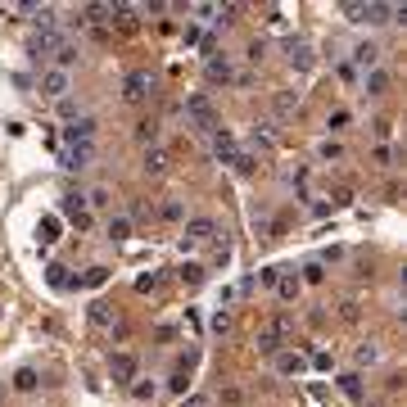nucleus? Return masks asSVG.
I'll return each mask as SVG.
<instances>
[{"label": "nucleus", "mask_w": 407, "mask_h": 407, "mask_svg": "<svg viewBox=\"0 0 407 407\" xmlns=\"http://www.w3.org/2000/svg\"><path fill=\"white\" fill-rule=\"evenodd\" d=\"M289 331H294V326H289V317H285V312L267 317V322L258 326V349H263V353H280V344L289 340Z\"/></svg>", "instance_id": "1"}, {"label": "nucleus", "mask_w": 407, "mask_h": 407, "mask_svg": "<svg viewBox=\"0 0 407 407\" xmlns=\"http://www.w3.org/2000/svg\"><path fill=\"white\" fill-rule=\"evenodd\" d=\"M186 118L199 131H217V109H213L208 96H186Z\"/></svg>", "instance_id": "2"}, {"label": "nucleus", "mask_w": 407, "mask_h": 407, "mask_svg": "<svg viewBox=\"0 0 407 407\" xmlns=\"http://www.w3.org/2000/svg\"><path fill=\"white\" fill-rule=\"evenodd\" d=\"M150 91H154V77L145 73V68L127 73V82H122V100H127V104H140V100H150Z\"/></svg>", "instance_id": "3"}, {"label": "nucleus", "mask_w": 407, "mask_h": 407, "mask_svg": "<svg viewBox=\"0 0 407 407\" xmlns=\"http://www.w3.org/2000/svg\"><path fill=\"white\" fill-rule=\"evenodd\" d=\"M217 236V222L213 217H190L182 231V245H208V240Z\"/></svg>", "instance_id": "4"}, {"label": "nucleus", "mask_w": 407, "mask_h": 407, "mask_svg": "<svg viewBox=\"0 0 407 407\" xmlns=\"http://www.w3.org/2000/svg\"><path fill=\"white\" fill-rule=\"evenodd\" d=\"M68 86H73V77H68L64 68H45V73H41V96L45 100H64Z\"/></svg>", "instance_id": "5"}, {"label": "nucleus", "mask_w": 407, "mask_h": 407, "mask_svg": "<svg viewBox=\"0 0 407 407\" xmlns=\"http://www.w3.org/2000/svg\"><path fill=\"white\" fill-rule=\"evenodd\" d=\"M59 163H64L68 172H86L91 163H96V145H64Z\"/></svg>", "instance_id": "6"}, {"label": "nucleus", "mask_w": 407, "mask_h": 407, "mask_svg": "<svg viewBox=\"0 0 407 407\" xmlns=\"http://www.w3.org/2000/svg\"><path fill=\"white\" fill-rule=\"evenodd\" d=\"M86 322H91V331L113 335V326H118V312L109 308V303H91V308H86Z\"/></svg>", "instance_id": "7"}, {"label": "nucleus", "mask_w": 407, "mask_h": 407, "mask_svg": "<svg viewBox=\"0 0 407 407\" xmlns=\"http://www.w3.org/2000/svg\"><path fill=\"white\" fill-rule=\"evenodd\" d=\"M109 375H113V385H131V380H136V358L131 353H113L109 358Z\"/></svg>", "instance_id": "8"}, {"label": "nucleus", "mask_w": 407, "mask_h": 407, "mask_svg": "<svg viewBox=\"0 0 407 407\" xmlns=\"http://www.w3.org/2000/svg\"><path fill=\"white\" fill-rule=\"evenodd\" d=\"M285 59H289V68H299V73H303V68L312 64V45L303 41V36H289V41H285Z\"/></svg>", "instance_id": "9"}, {"label": "nucleus", "mask_w": 407, "mask_h": 407, "mask_svg": "<svg viewBox=\"0 0 407 407\" xmlns=\"http://www.w3.org/2000/svg\"><path fill=\"white\" fill-rule=\"evenodd\" d=\"M59 45H64V36H59V32H36L32 41H28V54H32V59H45V54H54Z\"/></svg>", "instance_id": "10"}, {"label": "nucleus", "mask_w": 407, "mask_h": 407, "mask_svg": "<svg viewBox=\"0 0 407 407\" xmlns=\"http://www.w3.org/2000/svg\"><path fill=\"white\" fill-rule=\"evenodd\" d=\"M213 154H217V159H222V163H236V154H240L236 136H231V131H222V127H217V131H213Z\"/></svg>", "instance_id": "11"}, {"label": "nucleus", "mask_w": 407, "mask_h": 407, "mask_svg": "<svg viewBox=\"0 0 407 407\" xmlns=\"http://www.w3.org/2000/svg\"><path fill=\"white\" fill-rule=\"evenodd\" d=\"M96 127H100L96 118H77L64 136H68V145H91V140H96Z\"/></svg>", "instance_id": "12"}, {"label": "nucleus", "mask_w": 407, "mask_h": 407, "mask_svg": "<svg viewBox=\"0 0 407 407\" xmlns=\"http://www.w3.org/2000/svg\"><path fill=\"white\" fill-rule=\"evenodd\" d=\"M140 168L150 172V177H163V172H168V150L150 145V150H145V159H140Z\"/></svg>", "instance_id": "13"}, {"label": "nucleus", "mask_w": 407, "mask_h": 407, "mask_svg": "<svg viewBox=\"0 0 407 407\" xmlns=\"http://www.w3.org/2000/svg\"><path fill=\"white\" fill-rule=\"evenodd\" d=\"M299 289H303V280L299 276H294V272H280V276H276V294H280V299H299Z\"/></svg>", "instance_id": "14"}, {"label": "nucleus", "mask_w": 407, "mask_h": 407, "mask_svg": "<svg viewBox=\"0 0 407 407\" xmlns=\"http://www.w3.org/2000/svg\"><path fill=\"white\" fill-rule=\"evenodd\" d=\"M375 64H380V50L362 41V45H358V50H353V68H362V73H371Z\"/></svg>", "instance_id": "15"}, {"label": "nucleus", "mask_w": 407, "mask_h": 407, "mask_svg": "<svg viewBox=\"0 0 407 407\" xmlns=\"http://www.w3.org/2000/svg\"><path fill=\"white\" fill-rule=\"evenodd\" d=\"M276 371L280 375H299V371H308V358H303V353H280L276 358Z\"/></svg>", "instance_id": "16"}, {"label": "nucleus", "mask_w": 407, "mask_h": 407, "mask_svg": "<svg viewBox=\"0 0 407 407\" xmlns=\"http://www.w3.org/2000/svg\"><path fill=\"white\" fill-rule=\"evenodd\" d=\"M254 145H258L263 154L276 150V131H272V122H254Z\"/></svg>", "instance_id": "17"}, {"label": "nucleus", "mask_w": 407, "mask_h": 407, "mask_svg": "<svg viewBox=\"0 0 407 407\" xmlns=\"http://www.w3.org/2000/svg\"><path fill=\"white\" fill-rule=\"evenodd\" d=\"M272 109H276V118H289V113L299 109V96H294V91H276V96H272Z\"/></svg>", "instance_id": "18"}, {"label": "nucleus", "mask_w": 407, "mask_h": 407, "mask_svg": "<svg viewBox=\"0 0 407 407\" xmlns=\"http://www.w3.org/2000/svg\"><path fill=\"white\" fill-rule=\"evenodd\" d=\"M362 86H366V96H385V91H389V73H380V68H371V73L362 77Z\"/></svg>", "instance_id": "19"}, {"label": "nucleus", "mask_w": 407, "mask_h": 407, "mask_svg": "<svg viewBox=\"0 0 407 407\" xmlns=\"http://www.w3.org/2000/svg\"><path fill=\"white\" fill-rule=\"evenodd\" d=\"M104 236H109V240H118V245H122V240H131V217H109Z\"/></svg>", "instance_id": "20"}, {"label": "nucleus", "mask_w": 407, "mask_h": 407, "mask_svg": "<svg viewBox=\"0 0 407 407\" xmlns=\"http://www.w3.org/2000/svg\"><path fill=\"white\" fill-rule=\"evenodd\" d=\"M136 140L150 150L154 140H159V122H154V118H140V122H136Z\"/></svg>", "instance_id": "21"}, {"label": "nucleus", "mask_w": 407, "mask_h": 407, "mask_svg": "<svg viewBox=\"0 0 407 407\" xmlns=\"http://www.w3.org/2000/svg\"><path fill=\"white\" fill-rule=\"evenodd\" d=\"M231 326H236V317H231L226 308H217L213 322H208V331H213V335H231Z\"/></svg>", "instance_id": "22"}, {"label": "nucleus", "mask_w": 407, "mask_h": 407, "mask_svg": "<svg viewBox=\"0 0 407 407\" xmlns=\"http://www.w3.org/2000/svg\"><path fill=\"white\" fill-rule=\"evenodd\" d=\"M54 64H59V68H64V73H68V68L77 64V45H73V41H64V45H59V50H54Z\"/></svg>", "instance_id": "23"}, {"label": "nucleus", "mask_w": 407, "mask_h": 407, "mask_svg": "<svg viewBox=\"0 0 407 407\" xmlns=\"http://www.w3.org/2000/svg\"><path fill=\"white\" fill-rule=\"evenodd\" d=\"M375 358H380V349H375L371 340H366V344H358V349H353V362H358V366H371Z\"/></svg>", "instance_id": "24"}, {"label": "nucleus", "mask_w": 407, "mask_h": 407, "mask_svg": "<svg viewBox=\"0 0 407 407\" xmlns=\"http://www.w3.org/2000/svg\"><path fill=\"white\" fill-rule=\"evenodd\" d=\"M177 280H182V285H199L204 267H199V263H186V267H177Z\"/></svg>", "instance_id": "25"}, {"label": "nucleus", "mask_w": 407, "mask_h": 407, "mask_svg": "<svg viewBox=\"0 0 407 407\" xmlns=\"http://www.w3.org/2000/svg\"><path fill=\"white\" fill-rule=\"evenodd\" d=\"M340 389H344L349 398H362V380H358V371H344V375H340Z\"/></svg>", "instance_id": "26"}, {"label": "nucleus", "mask_w": 407, "mask_h": 407, "mask_svg": "<svg viewBox=\"0 0 407 407\" xmlns=\"http://www.w3.org/2000/svg\"><path fill=\"white\" fill-rule=\"evenodd\" d=\"M208 77H213V82H231V64H226V59H208Z\"/></svg>", "instance_id": "27"}, {"label": "nucleus", "mask_w": 407, "mask_h": 407, "mask_svg": "<svg viewBox=\"0 0 407 407\" xmlns=\"http://www.w3.org/2000/svg\"><path fill=\"white\" fill-rule=\"evenodd\" d=\"M136 289H140V294H159V289H163V272H150V276H140V280H136Z\"/></svg>", "instance_id": "28"}, {"label": "nucleus", "mask_w": 407, "mask_h": 407, "mask_svg": "<svg viewBox=\"0 0 407 407\" xmlns=\"http://www.w3.org/2000/svg\"><path fill=\"white\" fill-rule=\"evenodd\" d=\"M54 240H59V222L45 217V222H41V245H54Z\"/></svg>", "instance_id": "29"}, {"label": "nucleus", "mask_w": 407, "mask_h": 407, "mask_svg": "<svg viewBox=\"0 0 407 407\" xmlns=\"http://www.w3.org/2000/svg\"><path fill=\"white\" fill-rule=\"evenodd\" d=\"M14 385H19V389H36V371H32V366H23V371L14 375Z\"/></svg>", "instance_id": "30"}, {"label": "nucleus", "mask_w": 407, "mask_h": 407, "mask_svg": "<svg viewBox=\"0 0 407 407\" xmlns=\"http://www.w3.org/2000/svg\"><path fill=\"white\" fill-rule=\"evenodd\" d=\"M159 217H168V222H182V204H177V199H168V204L159 208Z\"/></svg>", "instance_id": "31"}, {"label": "nucleus", "mask_w": 407, "mask_h": 407, "mask_svg": "<svg viewBox=\"0 0 407 407\" xmlns=\"http://www.w3.org/2000/svg\"><path fill=\"white\" fill-rule=\"evenodd\" d=\"M182 407H213V398H208V394H186Z\"/></svg>", "instance_id": "32"}, {"label": "nucleus", "mask_w": 407, "mask_h": 407, "mask_svg": "<svg viewBox=\"0 0 407 407\" xmlns=\"http://www.w3.org/2000/svg\"><path fill=\"white\" fill-rule=\"evenodd\" d=\"M375 163H380V168H394V150H389V145H375Z\"/></svg>", "instance_id": "33"}, {"label": "nucleus", "mask_w": 407, "mask_h": 407, "mask_svg": "<svg viewBox=\"0 0 407 407\" xmlns=\"http://www.w3.org/2000/svg\"><path fill=\"white\" fill-rule=\"evenodd\" d=\"M86 204H96V208H109V204H113V199H109V190H104V186H100V190H91V199H86Z\"/></svg>", "instance_id": "34"}, {"label": "nucleus", "mask_w": 407, "mask_h": 407, "mask_svg": "<svg viewBox=\"0 0 407 407\" xmlns=\"http://www.w3.org/2000/svg\"><path fill=\"white\" fill-rule=\"evenodd\" d=\"M263 54H267V45H263V41H249V64H263Z\"/></svg>", "instance_id": "35"}, {"label": "nucleus", "mask_w": 407, "mask_h": 407, "mask_svg": "<svg viewBox=\"0 0 407 407\" xmlns=\"http://www.w3.org/2000/svg\"><path fill=\"white\" fill-rule=\"evenodd\" d=\"M222 403H231V407H236V403H245V389H236V385H231V389H222Z\"/></svg>", "instance_id": "36"}, {"label": "nucleus", "mask_w": 407, "mask_h": 407, "mask_svg": "<svg viewBox=\"0 0 407 407\" xmlns=\"http://www.w3.org/2000/svg\"><path fill=\"white\" fill-rule=\"evenodd\" d=\"M131 394H136V398H140V403H150V398H154V394H159V389H154V385H131Z\"/></svg>", "instance_id": "37"}, {"label": "nucleus", "mask_w": 407, "mask_h": 407, "mask_svg": "<svg viewBox=\"0 0 407 407\" xmlns=\"http://www.w3.org/2000/svg\"><path fill=\"white\" fill-rule=\"evenodd\" d=\"M340 154H344V150L335 145V140H322V159H340Z\"/></svg>", "instance_id": "38"}, {"label": "nucleus", "mask_w": 407, "mask_h": 407, "mask_svg": "<svg viewBox=\"0 0 407 407\" xmlns=\"http://www.w3.org/2000/svg\"><path fill=\"white\" fill-rule=\"evenodd\" d=\"M0 317H5V308H0Z\"/></svg>", "instance_id": "39"}]
</instances>
